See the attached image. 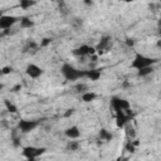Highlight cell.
<instances>
[{
    "label": "cell",
    "instance_id": "6da1fadb",
    "mask_svg": "<svg viewBox=\"0 0 161 161\" xmlns=\"http://www.w3.org/2000/svg\"><path fill=\"white\" fill-rule=\"evenodd\" d=\"M79 135H80V132L78 131L77 127H72V129H69L67 131V136H69L70 139H77Z\"/></svg>",
    "mask_w": 161,
    "mask_h": 161
}]
</instances>
